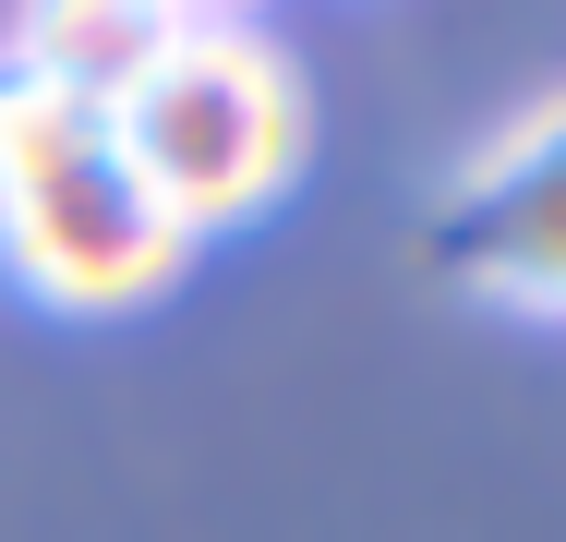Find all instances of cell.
<instances>
[{"mask_svg":"<svg viewBox=\"0 0 566 542\" xmlns=\"http://www.w3.org/2000/svg\"><path fill=\"white\" fill-rule=\"evenodd\" d=\"M109 145L145 181V206L206 253L218 229H253L265 206H290V181L314 157V97L265 24H181L109 97Z\"/></svg>","mask_w":566,"mask_h":542,"instance_id":"obj_1","label":"cell"},{"mask_svg":"<svg viewBox=\"0 0 566 542\" xmlns=\"http://www.w3.org/2000/svg\"><path fill=\"white\" fill-rule=\"evenodd\" d=\"M0 278L49 314H145L193 278V241L120 169L109 108L0 73Z\"/></svg>","mask_w":566,"mask_h":542,"instance_id":"obj_2","label":"cell"},{"mask_svg":"<svg viewBox=\"0 0 566 542\" xmlns=\"http://www.w3.org/2000/svg\"><path fill=\"white\" fill-rule=\"evenodd\" d=\"M181 37V12L169 0H24L12 12V49H0V73H36V85H61V97L109 108L157 49Z\"/></svg>","mask_w":566,"mask_h":542,"instance_id":"obj_3","label":"cell"},{"mask_svg":"<svg viewBox=\"0 0 566 542\" xmlns=\"http://www.w3.org/2000/svg\"><path fill=\"white\" fill-rule=\"evenodd\" d=\"M470 278H482L494 302H518V314H566V145L531 181H506V194L482 206Z\"/></svg>","mask_w":566,"mask_h":542,"instance_id":"obj_4","label":"cell"}]
</instances>
